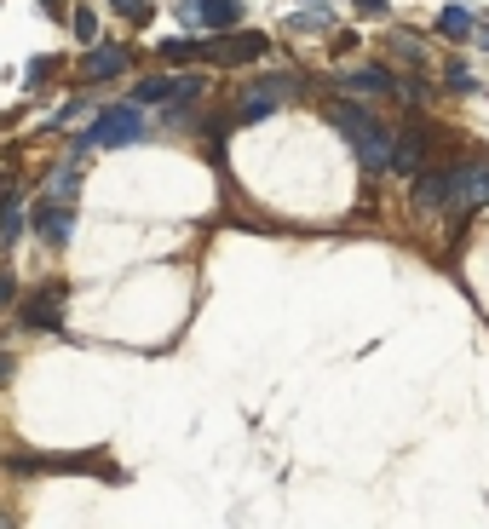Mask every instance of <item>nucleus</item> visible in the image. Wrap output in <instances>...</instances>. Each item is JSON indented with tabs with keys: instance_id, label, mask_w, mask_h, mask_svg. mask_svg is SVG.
Instances as JSON below:
<instances>
[{
	"instance_id": "1",
	"label": "nucleus",
	"mask_w": 489,
	"mask_h": 529,
	"mask_svg": "<svg viewBox=\"0 0 489 529\" xmlns=\"http://www.w3.org/2000/svg\"><path fill=\"white\" fill-rule=\"evenodd\" d=\"M328 121L345 133V144L357 150V162L369 167V173H386V167H391V127H386V121H374L369 110H357V104H334Z\"/></svg>"
},
{
	"instance_id": "2",
	"label": "nucleus",
	"mask_w": 489,
	"mask_h": 529,
	"mask_svg": "<svg viewBox=\"0 0 489 529\" xmlns=\"http://www.w3.org/2000/svg\"><path fill=\"white\" fill-rule=\"evenodd\" d=\"M145 138V116H138V104H116V110H99L92 116L87 138H75V150L99 144V150H121V144H138Z\"/></svg>"
},
{
	"instance_id": "3",
	"label": "nucleus",
	"mask_w": 489,
	"mask_h": 529,
	"mask_svg": "<svg viewBox=\"0 0 489 529\" xmlns=\"http://www.w3.org/2000/svg\"><path fill=\"white\" fill-rule=\"evenodd\" d=\"M489 201V162H466V167H449V208L455 213H472Z\"/></svg>"
},
{
	"instance_id": "4",
	"label": "nucleus",
	"mask_w": 489,
	"mask_h": 529,
	"mask_svg": "<svg viewBox=\"0 0 489 529\" xmlns=\"http://www.w3.org/2000/svg\"><path fill=\"white\" fill-rule=\"evenodd\" d=\"M29 230H35L46 247H64V242H70V230H75V208H70L64 196H46L41 208L29 213Z\"/></svg>"
},
{
	"instance_id": "5",
	"label": "nucleus",
	"mask_w": 489,
	"mask_h": 529,
	"mask_svg": "<svg viewBox=\"0 0 489 529\" xmlns=\"http://www.w3.org/2000/svg\"><path fill=\"white\" fill-rule=\"evenodd\" d=\"M202 75H138L133 104H173V98H196Z\"/></svg>"
},
{
	"instance_id": "6",
	"label": "nucleus",
	"mask_w": 489,
	"mask_h": 529,
	"mask_svg": "<svg viewBox=\"0 0 489 529\" xmlns=\"http://www.w3.org/2000/svg\"><path fill=\"white\" fill-rule=\"evenodd\" d=\"M24 329H46V334H58V329H64V288L24 300Z\"/></svg>"
},
{
	"instance_id": "7",
	"label": "nucleus",
	"mask_w": 489,
	"mask_h": 529,
	"mask_svg": "<svg viewBox=\"0 0 489 529\" xmlns=\"http://www.w3.org/2000/svg\"><path fill=\"white\" fill-rule=\"evenodd\" d=\"M282 98H288V81H265V87H248V98L236 104V116H242V121H265V116H271Z\"/></svg>"
},
{
	"instance_id": "8",
	"label": "nucleus",
	"mask_w": 489,
	"mask_h": 529,
	"mask_svg": "<svg viewBox=\"0 0 489 529\" xmlns=\"http://www.w3.org/2000/svg\"><path fill=\"white\" fill-rule=\"evenodd\" d=\"M265 35H254V29H225V46H219V58H225V64H254V58H265Z\"/></svg>"
},
{
	"instance_id": "9",
	"label": "nucleus",
	"mask_w": 489,
	"mask_h": 529,
	"mask_svg": "<svg viewBox=\"0 0 489 529\" xmlns=\"http://www.w3.org/2000/svg\"><path fill=\"white\" fill-rule=\"evenodd\" d=\"M391 167H398V173H409V179L426 167V138H420L415 127H409L403 138H391Z\"/></svg>"
},
{
	"instance_id": "10",
	"label": "nucleus",
	"mask_w": 489,
	"mask_h": 529,
	"mask_svg": "<svg viewBox=\"0 0 489 529\" xmlns=\"http://www.w3.org/2000/svg\"><path fill=\"white\" fill-rule=\"evenodd\" d=\"M81 70L92 75V81H109V75L127 70V46H92V52L81 58Z\"/></svg>"
},
{
	"instance_id": "11",
	"label": "nucleus",
	"mask_w": 489,
	"mask_h": 529,
	"mask_svg": "<svg viewBox=\"0 0 489 529\" xmlns=\"http://www.w3.org/2000/svg\"><path fill=\"white\" fill-rule=\"evenodd\" d=\"M196 23L236 29V23H242V0H196Z\"/></svg>"
},
{
	"instance_id": "12",
	"label": "nucleus",
	"mask_w": 489,
	"mask_h": 529,
	"mask_svg": "<svg viewBox=\"0 0 489 529\" xmlns=\"http://www.w3.org/2000/svg\"><path fill=\"white\" fill-rule=\"evenodd\" d=\"M415 201H420V208H449V167H437V173H415Z\"/></svg>"
},
{
	"instance_id": "13",
	"label": "nucleus",
	"mask_w": 489,
	"mask_h": 529,
	"mask_svg": "<svg viewBox=\"0 0 489 529\" xmlns=\"http://www.w3.org/2000/svg\"><path fill=\"white\" fill-rule=\"evenodd\" d=\"M340 87H352V92H398V75L381 70V64H369V70H352Z\"/></svg>"
},
{
	"instance_id": "14",
	"label": "nucleus",
	"mask_w": 489,
	"mask_h": 529,
	"mask_svg": "<svg viewBox=\"0 0 489 529\" xmlns=\"http://www.w3.org/2000/svg\"><path fill=\"white\" fill-rule=\"evenodd\" d=\"M437 29H444L449 41H466V35H472V12H466V6H444V18H437Z\"/></svg>"
},
{
	"instance_id": "15",
	"label": "nucleus",
	"mask_w": 489,
	"mask_h": 529,
	"mask_svg": "<svg viewBox=\"0 0 489 529\" xmlns=\"http://www.w3.org/2000/svg\"><path fill=\"white\" fill-rule=\"evenodd\" d=\"M18 230H24V213H18V201L6 196V213H0V247H12V242H18Z\"/></svg>"
},
{
	"instance_id": "16",
	"label": "nucleus",
	"mask_w": 489,
	"mask_h": 529,
	"mask_svg": "<svg viewBox=\"0 0 489 529\" xmlns=\"http://www.w3.org/2000/svg\"><path fill=\"white\" fill-rule=\"evenodd\" d=\"M162 58H167V64H191V58H202V46L184 35V41H167V46H162Z\"/></svg>"
},
{
	"instance_id": "17",
	"label": "nucleus",
	"mask_w": 489,
	"mask_h": 529,
	"mask_svg": "<svg viewBox=\"0 0 489 529\" xmlns=\"http://www.w3.org/2000/svg\"><path fill=\"white\" fill-rule=\"evenodd\" d=\"M444 87H449V92H478L472 70H461V64H449V70H444Z\"/></svg>"
},
{
	"instance_id": "18",
	"label": "nucleus",
	"mask_w": 489,
	"mask_h": 529,
	"mask_svg": "<svg viewBox=\"0 0 489 529\" xmlns=\"http://www.w3.org/2000/svg\"><path fill=\"white\" fill-rule=\"evenodd\" d=\"M70 23H75V35H81V41L92 46V35H99V18H92V12H75Z\"/></svg>"
},
{
	"instance_id": "19",
	"label": "nucleus",
	"mask_w": 489,
	"mask_h": 529,
	"mask_svg": "<svg viewBox=\"0 0 489 529\" xmlns=\"http://www.w3.org/2000/svg\"><path fill=\"white\" fill-rule=\"evenodd\" d=\"M109 6H116V12H127V18H138V23L150 18V0H109Z\"/></svg>"
},
{
	"instance_id": "20",
	"label": "nucleus",
	"mask_w": 489,
	"mask_h": 529,
	"mask_svg": "<svg viewBox=\"0 0 489 529\" xmlns=\"http://www.w3.org/2000/svg\"><path fill=\"white\" fill-rule=\"evenodd\" d=\"M288 29H328V12H299V18H288Z\"/></svg>"
},
{
	"instance_id": "21",
	"label": "nucleus",
	"mask_w": 489,
	"mask_h": 529,
	"mask_svg": "<svg viewBox=\"0 0 489 529\" xmlns=\"http://www.w3.org/2000/svg\"><path fill=\"white\" fill-rule=\"evenodd\" d=\"M357 12L362 18H386V0H357Z\"/></svg>"
},
{
	"instance_id": "22",
	"label": "nucleus",
	"mask_w": 489,
	"mask_h": 529,
	"mask_svg": "<svg viewBox=\"0 0 489 529\" xmlns=\"http://www.w3.org/2000/svg\"><path fill=\"white\" fill-rule=\"evenodd\" d=\"M12 300H18V283H12V276L0 271V305H12Z\"/></svg>"
},
{
	"instance_id": "23",
	"label": "nucleus",
	"mask_w": 489,
	"mask_h": 529,
	"mask_svg": "<svg viewBox=\"0 0 489 529\" xmlns=\"http://www.w3.org/2000/svg\"><path fill=\"white\" fill-rule=\"evenodd\" d=\"M12 368H18V357H12V351H0V385L12 380Z\"/></svg>"
}]
</instances>
